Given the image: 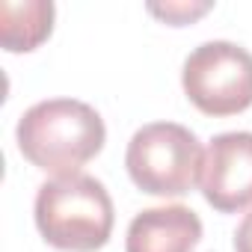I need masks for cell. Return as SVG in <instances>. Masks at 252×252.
Returning <instances> with one entry per match:
<instances>
[{"mask_svg": "<svg viewBox=\"0 0 252 252\" xmlns=\"http://www.w3.org/2000/svg\"><path fill=\"white\" fill-rule=\"evenodd\" d=\"M15 140L33 166L63 178L77 175L104 149L107 128L95 107L74 98H51L33 104L18 119Z\"/></svg>", "mask_w": 252, "mask_h": 252, "instance_id": "cell-1", "label": "cell"}, {"mask_svg": "<svg viewBox=\"0 0 252 252\" xmlns=\"http://www.w3.org/2000/svg\"><path fill=\"white\" fill-rule=\"evenodd\" d=\"M113 199L92 175H63L45 181L36 193V225L42 237L63 252H95L113 231Z\"/></svg>", "mask_w": 252, "mask_h": 252, "instance_id": "cell-2", "label": "cell"}, {"mask_svg": "<svg viewBox=\"0 0 252 252\" xmlns=\"http://www.w3.org/2000/svg\"><path fill=\"white\" fill-rule=\"evenodd\" d=\"M199 137L175 122H152L131 137L125 152L131 181L152 196H184L202 178Z\"/></svg>", "mask_w": 252, "mask_h": 252, "instance_id": "cell-3", "label": "cell"}, {"mask_svg": "<svg viewBox=\"0 0 252 252\" xmlns=\"http://www.w3.org/2000/svg\"><path fill=\"white\" fill-rule=\"evenodd\" d=\"M187 98L205 116H234L252 107V54L234 42H205L181 71Z\"/></svg>", "mask_w": 252, "mask_h": 252, "instance_id": "cell-4", "label": "cell"}, {"mask_svg": "<svg viewBox=\"0 0 252 252\" xmlns=\"http://www.w3.org/2000/svg\"><path fill=\"white\" fill-rule=\"evenodd\" d=\"M202 196L220 214L252 205V134L228 131L208 143L202 163Z\"/></svg>", "mask_w": 252, "mask_h": 252, "instance_id": "cell-5", "label": "cell"}, {"mask_svg": "<svg viewBox=\"0 0 252 252\" xmlns=\"http://www.w3.org/2000/svg\"><path fill=\"white\" fill-rule=\"evenodd\" d=\"M202 240V220L187 205L140 211L125 237V252H193Z\"/></svg>", "mask_w": 252, "mask_h": 252, "instance_id": "cell-6", "label": "cell"}, {"mask_svg": "<svg viewBox=\"0 0 252 252\" xmlns=\"http://www.w3.org/2000/svg\"><path fill=\"white\" fill-rule=\"evenodd\" d=\"M54 30V3L51 0H3L0 3V39L9 54L39 48Z\"/></svg>", "mask_w": 252, "mask_h": 252, "instance_id": "cell-7", "label": "cell"}, {"mask_svg": "<svg viewBox=\"0 0 252 252\" xmlns=\"http://www.w3.org/2000/svg\"><path fill=\"white\" fill-rule=\"evenodd\" d=\"M208 9H211V3H166V6H158V3H152V6H149V12H152V15L163 18V21H166V24H172V27L190 24L193 18L205 15Z\"/></svg>", "mask_w": 252, "mask_h": 252, "instance_id": "cell-8", "label": "cell"}, {"mask_svg": "<svg viewBox=\"0 0 252 252\" xmlns=\"http://www.w3.org/2000/svg\"><path fill=\"white\" fill-rule=\"evenodd\" d=\"M234 252H252V211L240 220L234 231Z\"/></svg>", "mask_w": 252, "mask_h": 252, "instance_id": "cell-9", "label": "cell"}]
</instances>
